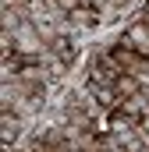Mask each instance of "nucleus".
Wrapping results in <instances>:
<instances>
[{
	"instance_id": "nucleus-1",
	"label": "nucleus",
	"mask_w": 149,
	"mask_h": 152,
	"mask_svg": "<svg viewBox=\"0 0 149 152\" xmlns=\"http://www.w3.org/2000/svg\"><path fill=\"white\" fill-rule=\"evenodd\" d=\"M121 46H131L135 53L149 57V25L142 21V14H135V18L124 25V32H121Z\"/></svg>"
},
{
	"instance_id": "nucleus-2",
	"label": "nucleus",
	"mask_w": 149,
	"mask_h": 152,
	"mask_svg": "<svg viewBox=\"0 0 149 152\" xmlns=\"http://www.w3.org/2000/svg\"><path fill=\"white\" fill-rule=\"evenodd\" d=\"M29 127H32V124H29V120H21L18 113L0 110V142H4V145H14V142H18Z\"/></svg>"
},
{
	"instance_id": "nucleus-3",
	"label": "nucleus",
	"mask_w": 149,
	"mask_h": 152,
	"mask_svg": "<svg viewBox=\"0 0 149 152\" xmlns=\"http://www.w3.org/2000/svg\"><path fill=\"white\" fill-rule=\"evenodd\" d=\"M117 110H121V113L128 117V120H135V124H139L142 117H149V96H146V92H142V88H139L135 96H124Z\"/></svg>"
},
{
	"instance_id": "nucleus-4",
	"label": "nucleus",
	"mask_w": 149,
	"mask_h": 152,
	"mask_svg": "<svg viewBox=\"0 0 149 152\" xmlns=\"http://www.w3.org/2000/svg\"><path fill=\"white\" fill-rule=\"evenodd\" d=\"M107 4H110V0H85V7H96V11H103Z\"/></svg>"
}]
</instances>
